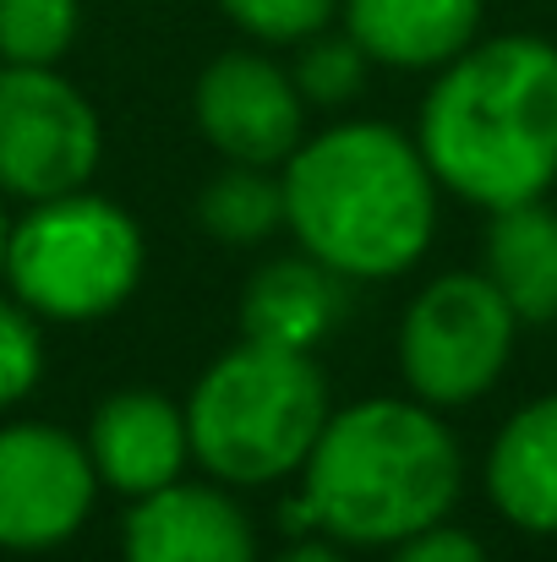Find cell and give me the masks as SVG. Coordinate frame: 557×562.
Instances as JSON below:
<instances>
[{
	"label": "cell",
	"instance_id": "6da1fadb",
	"mask_svg": "<svg viewBox=\"0 0 557 562\" xmlns=\"http://www.w3.org/2000/svg\"><path fill=\"white\" fill-rule=\"evenodd\" d=\"M415 148L437 187L498 213L557 181V49L509 33L459 49L421 104Z\"/></svg>",
	"mask_w": 557,
	"mask_h": 562
},
{
	"label": "cell",
	"instance_id": "7a4b0ae2",
	"mask_svg": "<svg viewBox=\"0 0 557 562\" xmlns=\"http://www.w3.org/2000/svg\"><path fill=\"white\" fill-rule=\"evenodd\" d=\"M285 224L334 273L393 279L421 262L437 229V176L393 126H328L285 159Z\"/></svg>",
	"mask_w": 557,
	"mask_h": 562
},
{
	"label": "cell",
	"instance_id": "3957f363",
	"mask_svg": "<svg viewBox=\"0 0 557 562\" xmlns=\"http://www.w3.org/2000/svg\"><path fill=\"white\" fill-rule=\"evenodd\" d=\"M301 470L312 525L345 547H393L443 525L465 481L454 431L432 404L410 398H361L334 409Z\"/></svg>",
	"mask_w": 557,
	"mask_h": 562
},
{
	"label": "cell",
	"instance_id": "277c9868",
	"mask_svg": "<svg viewBox=\"0 0 557 562\" xmlns=\"http://www.w3.org/2000/svg\"><path fill=\"white\" fill-rule=\"evenodd\" d=\"M328 415V387L312 356L241 339L186 398L191 459L230 486H268L307 464Z\"/></svg>",
	"mask_w": 557,
	"mask_h": 562
},
{
	"label": "cell",
	"instance_id": "5b68a950",
	"mask_svg": "<svg viewBox=\"0 0 557 562\" xmlns=\"http://www.w3.org/2000/svg\"><path fill=\"white\" fill-rule=\"evenodd\" d=\"M16 301L55 323H93L132 301L143 279V229L126 207L93 191L44 196L5 235V273Z\"/></svg>",
	"mask_w": 557,
	"mask_h": 562
},
{
	"label": "cell",
	"instance_id": "8992f818",
	"mask_svg": "<svg viewBox=\"0 0 557 562\" xmlns=\"http://www.w3.org/2000/svg\"><path fill=\"white\" fill-rule=\"evenodd\" d=\"M514 306L487 273L432 279L399 328V372L432 409L481 398L514 356Z\"/></svg>",
	"mask_w": 557,
	"mask_h": 562
},
{
	"label": "cell",
	"instance_id": "52a82bcc",
	"mask_svg": "<svg viewBox=\"0 0 557 562\" xmlns=\"http://www.w3.org/2000/svg\"><path fill=\"white\" fill-rule=\"evenodd\" d=\"M99 154V115L55 66H0V196L44 202L82 191Z\"/></svg>",
	"mask_w": 557,
	"mask_h": 562
},
{
	"label": "cell",
	"instance_id": "ba28073f",
	"mask_svg": "<svg viewBox=\"0 0 557 562\" xmlns=\"http://www.w3.org/2000/svg\"><path fill=\"white\" fill-rule=\"evenodd\" d=\"M99 470L60 426H0V552H49L93 514Z\"/></svg>",
	"mask_w": 557,
	"mask_h": 562
},
{
	"label": "cell",
	"instance_id": "9c48e42d",
	"mask_svg": "<svg viewBox=\"0 0 557 562\" xmlns=\"http://www.w3.org/2000/svg\"><path fill=\"white\" fill-rule=\"evenodd\" d=\"M197 126L230 165H285L307 137V99L285 66L235 49L197 77Z\"/></svg>",
	"mask_w": 557,
	"mask_h": 562
},
{
	"label": "cell",
	"instance_id": "30bf717a",
	"mask_svg": "<svg viewBox=\"0 0 557 562\" xmlns=\"http://www.w3.org/2000/svg\"><path fill=\"white\" fill-rule=\"evenodd\" d=\"M88 459L99 481L115 486L121 497H148L176 486L191 459L186 409L148 387L110 393L88 420Z\"/></svg>",
	"mask_w": 557,
	"mask_h": 562
},
{
	"label": "cell",
	"instance_id": "8fae6325",
	"mask_svg": "<svg viewBox=\"0 0 557 562\" xmlns=\"http://www.w3.org/2000/svg\"><path fill=\"white\" fill-rule=\"evenodd\" d=\"M121 552L126 562H257V536L230 492L176 481L137 497Z\"/></svg>",
	"mask_w": 557,
	"mask_h": 562
},
{
	"label": "cell",
	"instance_id": "7c38bea8",
	"mask_svg": "<svg viewBox=\"0 0 557 562\" xmlns=\"http://www.w3.org/2000/svg\"><path fill=\"white\" fill-rule=\"evenodd\" d=\"M350 306V279L334 273L318 257H279L268 268L252 273L246 295H241V334L252 345H274V350H301L312 356L345 317Z\"/></svg>",
	"mask_w": 557,
	"mask_h": 562
},
{
	"label": "cell",
	"instance_id": "4fadbf2b",
	"mask_svg": "<svg viewBox=\"0 0 557 562\" xmlns=\"http://www.w3.org/2000/svg\"><path fill=\"white\" fill-rule=\"evenodd\" d=\"M339 5L367 60L399 71L448 66L459 49H470L481 27V0H339Z\"/></svg>",
	"mask_w": 557,
	"mask_h": 562
},
{
	"label": "cell",
	"instance_id": "5bb4252c",
	"mask_svg": "<svg viewBox=\"0 0 557 562\" xmlns=\"http://www.w3.org/2000/svg\"><path fill=\"white\" fill-rule=\"evenodd\" d=\"M487 492L509 525L557 536V393L525 404L492 442Z\"/></svg>",
	"mask_w": 557,
	"mask_h": 562
},
{
	"label": "cell",
	"instance_id": "9a60e30c",
	"mask_svg": "<svg viewBox=\"0 0 557 562\" xmlns=\"http://www.w3.org/2000/svg\"><path fill=\"white\" fill-rule=\"evenodd\" d=\"M487 279L514 306L520 323L557 317V213L536 202H514L492 213L487 229Z\"/></svg>",
	"mask_w": 557,
	"mask_h": 562
},
{
	"label": "cell",
	"instance_id": "2e32d148",
	"mask_svg": "<svg viewBox=\"0 0 557 562\" xmlns=\"http://www.w3.org/2000/svg\"><path fill=\"white\" fill-rule=\"evenodd\" d=\"M197 218L208 235L230 246H257L285 224V181L263 165H230L197 196Z\"/></svg>",
	"mask_w": 557,
	"mask_h": 562
},
{
	"label": "cell",
	"instance_id": "e0dca14e",
	"mask_svg": "<svg viewBox=\"0 0 557 562\" xmlns=\"http://www.w3.org/2000/svg\"><path fill=\"white\" fill-rule=\"evenodd\" d=\"M82 0H0V60L55 66L77 38Z\"/></svg>",
	"mask_w": 557,
	"mask_h": 562
},
{
	"label": "cell",
	"instance_id": "ac0fdd59",
	"mask_svg": "<svg viewBox=\"0 0 557 562\" xmlns=\"http://www.w3.org/2000/svg\"><path fill=\"white\" fill-rule=\"evenodd\" d=\"M290 77H296V88H301L307 104H350L367 88V49L350 33L345 38L312 33Z\"/></svg>",
	"mask_w": 557,
	"mask_h": 562
},
{
	"label": "cell",
	"instance_id": "d6986e66",
	"mask_svg": "<svg viewBox=\"0 0 557 562\" xmlns=\"http://www.w3.org/2000/svg\"><path fill=\"white\" fill-rule=\"evenodd\" d=\"M219 5L241 33L263 44H307L339 11V0H219Z\"/></svg>",
	"mask_w": 557,
	"mask_h": 562
},
{
	"label": "cell",
	"instance_id": "ffe728a7",
	"mask_svg": "<svg viewBox=\"0 0 557 562\" xmlns=\"http://www.w3.org/2000/svg\"><path fill=\"white\" fill-rule=\"evenodd\" d=\"M44 376V339L33 312L16 301H0V404H16L33 393V382Z\"/></svg>",
	"mask_w": 557,
	"mask_h": 562
},
{
	"label": "cell",
	"instance_id": "44dd1931",
	"mask_svg": "<svg viewBox=\"0 0 557 562\" xmlns=\"http://www.w3.org/2000/svg\"><path fill=\"white\" fill-rule=\"evenodd\" d=\"M388 562H487L481 541L454 530V525H432V530H415L404 541H393V558Z\"/></svg>",
	"mask_w": 557,
	"mask_h": 562
},
{
	"label": "cell",
	"instance_id": "7402d4cb",
	"mask_svg": "<svg viewBox=\"0 0 557 562\" xmlns=\"http://www.w3.org/2000/svg\"><path fill=\"white\" fill-rule=\"evenodd\" d=\"M274 562H345L334 541H296L290 552H279Z\"/></svg>",
	"mask_w": 557,
	"mask_h": 562
},
{
	"label": "cell",
	"instance_id": "603a6c76",
	"mask_svg": "<svg viewBox=\"0 0 557 562\" xmlns=\"http://www.w3.org/2000/svg\"><path fill=\"white\" fill-rule=\"evenodd\" d=\"M5 235H11V224H5V207H0V273H5Z\"/></svg>",
	"mask_w": 557,
	"mask_h": 562
}]
</instances>
